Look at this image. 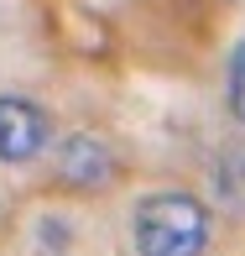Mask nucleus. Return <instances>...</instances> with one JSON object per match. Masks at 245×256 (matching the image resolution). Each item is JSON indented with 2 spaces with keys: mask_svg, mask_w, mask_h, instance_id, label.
<instances>
[{
  "mask_svg": "<svg viewBox=\"0 0 245 256\" xmlns=\"http://www.w3.org/2000/svg\"><path fill=\"white\" fill-rule=\"evenodd\" d=\"M225 110H230V120L245 131V37L225 58Z\"/></svg>",
  "mask_w": 245,
  "mask_h": 256,
  "instance_id": "39448f33",
  "label": "nucleus"
},
{
  "mask_svg": "<svg viewBox=\"0 0 245 256\" xmlns=\"http://www.w3.org/2000/svg\"><path fill=\"white\" fill-rule=\"evenodd\" d=\"M214 240V214L193 188H151L131 209L136 256H204Z\"/></svg>",
  "mask_w": 245,
  "mask_h": 256,
  "instance_id": "f257e3e1",
  "label": "nucleus"
},
{
  "mask_svg": "<svg viewBox=\"0 0 245 256\" xmlns=\"http://www.w3.org/2000/svg\"><path fill=\"white\" fill-rule=\"evenodd\" d=\"M47 152H52V178L73 194H99L120 178V157L99 131H68Z\"/></svg>",
  "mask_w": 245,
  "mask_h": 256,
  "instance_id": "f03ea898",
  "label": "nucleus"
},
{
  "mask_svg": "<svg viewBox=\"0 0 245 256\" xmlns=\"http://www.w3.org/2000/svg\"><path fill=\"white\" fill-rule=\"evenodd\" d=\"M214 194L230 214H245V142L225 146L214 157Z\"/></svg>",
  "mask_w": 245,
  "mask_h": 256,
  "instance_id": "20e7f679",
  "label": "nucleus"
},
{
  "mask_svg": "<svg viewBox=\"0 0 245 256\" xmlns=\"http://www.w3.org/2000/svg\"><path fill=\"white\" fill-rule=\"evenodd\" d=\"M57 142L52 110L31 94H0V162L5 168H26V162L47 157V146Z\"/></svg>",
  "mask_w": 245,
  "mask_h": 256,
  "instance_id": "7ed1b4c3",
  "label": "nucleus"
}]
</instances>
